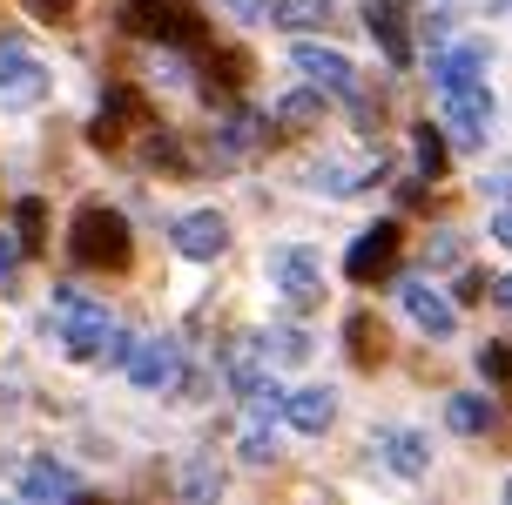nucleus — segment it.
<instances>
[{
  "label": "nucleus",
  "mask_w": 512,
  "mask_h": 505,
  "mask_svg": "<svg viewBox=\"0 0 512 505\" xmlns=\"http://www.w3.org/2000/svg\"><path fill=\"white\" fill-rule=\"evenodd\" d=\"M270 283H277V297L290 310H310V303L324 297V263L310 250H270Z\"/></svg>",
  "instance_id": "5"
},
{
  "label": "nucleus",
  "mask_w": 512,
  "mask_h": 505,
  "mask_svg": "<svg viewBox=\"0 0 512 505\" xmlns=\"http://www.w3.org/2000/svg\"><path fill=\"white\" fill-rule=\"evenodd\" d=\"M263 357H270V364H304V357H310V337L297 324H283V330H270V337H263Z\"/></svg>",
  "instance_id": "24"
},
{
  "label": "nucleus",
  "mask_w": 512,
  "mask_h": 505,
  "mask_svg": "<svg viewBox=\"0 0 512 505\" xmlns=\"http://www.w3.org/2000/svg\"><path fill=\"white\" fill-rule=\"evenodd\" d=\"M122 371L142 384V391H176L182 384V344L176 337H142V344H128Z\"/></svg>",
  "instance_id": "4"
},
{
  "label": "nucleus",
  "mask_w": 512,
  "mask_h": 505,
  "mask_svg": "<svg viewBox=\"0 0 512 505\" xmlns=\"http://www.w3.org/2000/svg\"><path fill=\"white\" fill-rule=\"evenodd\" d=\"M41 95H48V68L21 41H0V108H34Z\"/></svg>",
  "instance_id": "6"
},
{
  "label": "nucleus",
  "mask_w": 512,
  "mask_h": 505,
  "mask_svg": "<svg viewBox=\"0 0 512 505\" xmlns=\"http://www.w3.org/2000/svg\"><path fill=\"white\" fill-rule=\"evenodd\" d=\"M445 128H452L459 142H472V149L492 135V95L479 81H472V88H445Z\"/></svg>",
  "instance_id": "8"
},
{
  "label": "nucleus",
  "mask_w": 512,
  "mask_h": 505,
  "mask_svg": "<svg viewBox=\"0 0 512 505\" xmlns=\"http://www.w3.org/2000/svg\"><path fill=\"white\" fill-rule=\"evenodd\" d=\"M243 68H250L243 54H216V61H209V75L223 81V88H236V81H243Z\"/></svg>",
  "instance_id": "29"
},
{
  "label": "nucleus",
  "mask_w": 512,
  "mask_h": 505,
  "mask_svg": "<svg viewBox=\"0 0 512 505\" xmlns=\"http://www.w3.org/2000/svg\"><path fill=\"white\" fill-rule=\"evenodd\" d=\"M398 297H405V310H411V324H418V330H432V337H452V330H459V303L438 297L425 277H405V283H398Z\"/></svg>",
  "instance_id": "9"
},
{
  "label": "nucleus",
  "mask_w": 512,
  "mask_h": 505,
  "mask_svg": "<svg viewBox=\"0 0 512 505\" xmlns=\"http://www.w3.org/2000/svg\"><path fill=\"white\" fill-rule=\"evenodd\" d=\"M176 250L189 256V263H216V256L230 250V223H223L216 209H196V216L176 223Z\"/></svg>",
  "instance_id": "11"
},
{
  "label": "nucleus",
  "mask_w": 512,
  "mask_h": 505,
  "mask_svg": "<svg viewBox=\"0 0 512 505\" xmlns=\"http://www.w3.org/2000/svg\"><path fill=\"white\" fill-rule=\"evenodd\" d=\"M277 115L283 122H324V95H283Z\"/></svg>",
  "instance_id": "27"
},
{
  "label": "nucleus",
  "mask_w": 512,
  "mask_h": 505,
  "mask_svg": "<svg viewBox=\"0 0 512 505\" xmlns=\"http://www.w3.org/2000/svg\"><path fill=\"white\" fill-rule=\"evenodd\" d=\"M21 492L34 505H48V499H81L88 485H81L68 465H27V472H21Z\"/></svg>",
  "instance_id": "16"
},
{
  "label": "nucleus",
  "mask_w": 512,
  "mask_h": 505,
  "mask_svg": "<svg viewBox=\"0 0 512 505\" xmlns=\"http://www.w3.org/2000/svg\"><path fill=\"white\" fill-rule=\"evenodd\" d=\"M378 452H384V465H391V472H405V479H418V472L432 465V445H425L418 431H398V425L378 431Z\"/></svg>",
  "instance_id": "15"
},
{
  "label": "nucleus",
  "mask_w": 512,
  "mask_h": 505,
  "mask_svg": "<svg viewBox=\"0 0 512 505\" xmlns=\"http://www.w3.org/2000/svg\"><path fill=\"white\" fill-rule=\"evenodd\" d=\"M54 324H61V337H54V344L88 364V357L102 351V337H108V324H115V317H108L102 303H88L81 290H68V283H61V290H54Z\"/></svg>",
  "instance_id": "3"
},
{
  "label": "nucleus",
  "mask_w": 512,
  "mask_h": 505,
  "mask_svg": "<svg viewBox=\"0 0 512 505\" xmlns=\"http://www.w3.org/2000/svg\"><path fill=\"white\" fill-rule=\"evenodd\" d=\"M182 499H216L223 492V465H216V452H196L189 465H182Z\"/></svg>",
  "instance_id": "18"
},
{
  "label": "nucleus",
  "mask_w": 512,
  "mask_h": 505,
  "mask_svg": "<svg viewBox=\"0 0 512 505\" xmlns=\"http://www.w3.org/2000/svg\"><path fill=\"white\" fill-rule=\"evenodd\" d=\"M290 61H297V75H310L317 88H331V95L358 101V68H351V54L324 48V41H297V48H290Z\"/></svg>",
  "instance_id": "7"
},
{
  "label": "nucleus",
  "mask_w": 512,
  "mask_h": 505,
  "mask_svg": "<svg viewBox=\"0 0 512 505\" xmlns=\"http://www.w3.org/2000/svg\"><path fill=\"white\" fill-rule=\"evenodd\" d=\"M68 250H75L81 270H128V256H135L128 216H122V209H108V202L75 209V223H68Z\"/></svg>",
  "instance_id": "1"
},
{
  "label": "nucleus",
  "mask_w": 512,
  "mask_h": 505,
  "mask_svg": "<svg viewBox=\"0 0 512 505\" xmlns=\"http://www.w3.org/2000/svg\"><path fill=\"white\" fill-rule=\"evenodd\" d=\"M344 337H351V357H358V364H378V357H384V330H378L371 310H358V317L344 324Z\"/></svg>",
  "instance_id": "21"
},
{
  "label": "nucleus",
  "mask_w": 512,
  "mask_h": 505,
  "mask_svg": "<svg viewBox=\"0 0 512 505\" xmlns=\"http://www.w3.org/2000/svg\"><path fill=\"white\" fill-rule=\"evenodd\" d=\"M364 27H371V41L384 48L391 68H411V34H405V7L398 0H364Z\"/></svg>",
  "instance_id": "12"
},
{
  "label": "nucleus",
  "mask_w": 512,
  "mask_h": 505,
  "mask_svg": "<svg viewBox=\"0 0 512 505\" xmlns=\"http://www.w3.org/2000/svg\"><path fill=\"white\" fill-rule=\"evenodd\" d=\"M21 243H14V236H0V283H7V277H14V270H21Z\"/></svg>",
  "instance_id": "31"
},
{
  "label": "nucleus",
  "mask_w": 512,
  "mask_h": 505,
  "mask_svg": "<svg viewBox=\"0 0 512 505\" xmlns=\"http://www.w3.org/2000/svg\"><path fill=\"white\" fill-rule=\"evenodd\" d=\"M263 135H270V122H263L256 108H243V115H230V122H223V135H216V155H223V162H236V155H250Z\"/></svg>",
  "instance_id": "17"
},
{
  "label": "nucleus",
  "mask_w": 512,
  "mask_h": 505,
  "mask_svg": "<svg viewBox=\"0 0 512 505\" xmlns=\"http://www.w3.org/2000/svg\"><path fill=\"white\" fill-rule=\"evenodd\" d=\"M432 263H438V270H445V263H459V243H452V236H438V243H432Z\"/></svg>",
  "instance_id": "33"
},
{
  "label": "nucleus",
  "mask_w": 512,
  "mask_h": 505,
  "mask_svg": "<svg viewBox=\"0 0 512 505\" xmlns=\"http://www.w3.org/2000/svg\"><path fill=\"white\" fill-rule=\"evenodd\" d=\"M128 344H135V337H128L122 324H108V337H102V351H95V357H102V364H122V357H128Z\"/></svg>",
  "instance_id": "28"
},
{
  "label": "nucleus",
  "mask_w": 512,
  "mask_h": 505,
  "mask_svg": "<svg viewBox=\"0 0 512 505\" xmlns=\"http://www.w3.org/2000/svg\"><path fill=\"white\" fill-rule=\"evenodd\" d=\"M14 243H21V250H41V243H48V202L41 196L14 202Z\"/></svg>",
  "instance_id": "19"
},
{
  "label": "nucleus",
  "mask_w": 512,
  "mask_h": 505,
  "mask_svg": "<svg viewBox=\"0 0 512 505\" xmlns=\"http://www.w3.org/2000/svg\"><path fill=\"white\" fill-rule=\"evenodd\" d=\"M445 418H452V431H465V438H479V431H492V398H452L445 404Z\"/></svg>",
  "instance_id": "20"
},
{
  "label": "nucleus",
  "mask_w": 512,
  "mask_h": 505,
  "mask_svg": "<svg viewBox=\"0 0 512 505\" xmlns=\"http://www.w3.org/2000/svg\"><path fill=\"white\" fill-rule=\"evenodd\" d=\"M270 418H250V425H243V458H250V465H270V458H277V438H270Z\"/></svg>",
  "instance_id": "25"
},
{
  "label": "nucleus",
  "mask_w": 512,
  "mask_h": 505,
  "mask_svg": "<svg viewBox=\"0 0 512 505\" xmlns=\"http://www.w3.org/2000/svg\"><path fill=\"white\" fill-rule=\"evenodd\" d=\"M479 378H486V384H506V378H512V351H506V337H492L486 351H479Z\"/></svg>",
  "instance_id": "26"
},
{
  "label": "nucleus",
  "mask_w": 512,
  "mask_h": 505,
  "mask_svg": "<svg viewBox=\"0 0 512 505\" xmlns=\"http://www.w3.org/2000/svg\"><path fill=\"white\" fill-rule=\"evenodd\" d=\"M122 27L162 48H196L203 41V14L196 0H122Z\"/></svg>",
  "instance_id": "2"
},
{
  "label": "nucleus",
  "mask_w": 512,
  "mask_h": 505,
  "mask_svg": "<svg viewBox=\"0 0 512 505\" xmlns=\"http://www.w3.org/2000/svg\"><path fill=\"white\" fill-rule=\"evenodd\" d=\"M277 411H283L297 431H304V438H324V431L337 425V398L324 391V384H310V391H283Z\"/></svg>",
  "instance_id": "13"
},
{
  "label": "nucleus",
  "mask_w": 512,
  "mask_h": 505,
  "mask_svg": "<svg viewBox=\"0 0 512 505\" xmlns=\"http://www.w3.org/2000/svg\"><path fill=\"white\" fill-rule=\"evenodd\" d=\"M479 75H486V48H479V41H459V48H445V54L432 61L438 95H445V88H472Z\"/></svg>",
  "instance_id": "14"
},
{
  "label": "nucleus",
  "mask_w": 512,
  "mask_h": 505,
  "mask_svg": "<svg viewBox=\"0 0 512 505\" xmlns=\"http://www.w3.org/2000/svg\"><path fill=\"white\" fill-rule=\"evenodd\" d=\"M398 263V223H378L364 229L358 243H351V256H344V270H351V283H378L384 270Z\"/></svg>",
  "instance_id": "10"
},
{
  "label": "nucleus",
  "mask_w": 512,
  "mask_h": 505,
  "mask_svg": "<svg viewBox=\"0 0 512 505\" xmlns=\"http://www.w3.org/2000/svg\"><path fill=\"white\" fill-rule=\"evenodd\" d=\"M411 155H418V176H445V162H452V149H445V135H438L432 122L418 128V135H411Z\"/></svg>",
  "instance_id": "22"
},
{
  "label": "nucleus",
  "mask_w": 512,
  "mask_h": 505,
  "mask_svg": "<svg viewBox=\"0 0 512 505\" xmlns=\"http://www.w3.org/2000/svg\"><path fill=\"white\" fill-rule=\"evenodd\" d=\"M459 303H486V277H465L459 283Z\"/></svg>",
  "instance_id": "34"
},
{
  "label": "nucleus",
  "mask_w": 512,
  "mask_h": 505,
  "mask_svg": "<svg viewBox=\"0 0 512 505\" xmlns=\"http://www.w3.org/2000/svg\"><path fill=\"white\" fill-rule=\"evenodd\" d=\"M223 7H230L236 21H270V7H263V0H223Z\"/></svg>",
  "instance_id": "32"
},
{
  "label": "nucleus",
  "mask_w": 512,
  "mask_h": 505,
  "mask_svg": "<svg viewBox=\"0 0 512 505\" xmlns=\"http://www.w3.org/2000/svg\"><path fill=\"white\" fill-rule=\"evenodd\" d=\"M331 21V0H283L270 7V27H324Z\"/></svg>",
  "instance_id": "23"
},
{
  "label": "nucleus",
  "mask_w": 512,
  "mask_h": 505,
  "mask_svg": "<svg viewBox=\"0 0 512 505\" xmlns=\"http://www.w3.org/2000/svg\"><path fill=\"white\" fill-rule=\"evenodd\" d=\"M27 14H41V21H68L75 0H27Z\"/></svg>",
  "instance_id": "30"
}]
</instances>
